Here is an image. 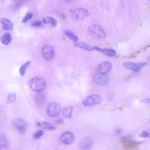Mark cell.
I'll use <instances>...</instances> for the list:
<instances>
[{
	"mask_svg": "<svg viewBox=\"0 0 150 150\" xmlns=\"http://www.w3.org/2000/svg\"><path fill=\"white\" fill-rule=\"evenodd\" d=\"M42 24L41 21H33L31 23V26L33 27H38L40 26Z\"/></svg>",
	"mask_w": 150,
	"mask_h": 150,
	"instance_id": "obj_28",
	"label": "cell"
},
{
	"mask_svg": "<svg viewBox=\"0 0 150 150\" xmlns=\"http://www.w3.org/2000/svg\"><path fill=\"white\" fill-rule=\"evenodd\" d=\"M93 141L90 137H86L83 138L80 141V147L82 150H88L92 146Z\"/></svg>",
	"mask_w": 150,
	"mask_h": 150,
	"instance_id": "obj_12",
	"label": "cell"
},
{
	"mask_svg": "<svg viewBox=\"0 0 150 150\" xmlns=\"http://www.w3.org/2000/svg\"><path fill=\"white\" fill-rule=\"evenodd\" d=\"M114 96V93L112 92H111L108 94L107 95V97L108 100H111L113 98Z\"/></svg>",
	"mask_w": 150,
	"mask_h": 150,
	"instance_id": "obj_29",
	"label": "cell"
},
{
	"mask_svg": "<svg viewBox=\"0 0 150 150\" xmlns=\"http://www.w3.org/2000/svg\"><path fill=\"white\" fill-rule=\"evenodd\" d=\"M35 104L39 107L42 106L45 104L46 98L45 96L41 92L38 93L34 97Z\"/></svg>",
	"mask_w": 150,
	"mask_h": 150,
	"instance_id": "obj_13",
	"label": "cell"
},
{
	"mask_svg": "<svg viewBox=\"0 0 150 150\" xmlns=\"http://www.w3.org/2000/svg\"><path fill=\"white\" fill-rule=\"evenodd\" d=\"M2 43L4 45L10 44L12 40V36L9 32H6L2 35L1 38Z\"/></svg>",
	"mask_w": 150,
	"mask_h": 150,
	"instance_id": "obj_17",
	"label": "cell"
},
{
	"mask_svg": "<svg viewBox=\"0 0 150 150\" xmlns=\"http://www.w3.org/2000/svg\"><path fill=\"white\" fill-rule=\"evenodd\" d=\"M74 44L76 47L82 48L88 51H91L97 50L96 47H92L88 44L83 42H74Z\"/></svg>",
	"mask_w": 150,
	"mask_h": 150,
	"instance_id": "obj_16",
	"label": "cell"
},
{
	"mask_svg": "<svg viewBox=\"0 0 150 150\" xmlns=\"http://www.w3.org/2000/svg\"><path fill=\"white\" fill-rule=\"evenodd\" d=\"M33 16V14L30 12L27 13L25 16L23 18L22 22L25 23L31 19Z\"/></svg>",
	"mask_w": 150,
	"mask_h": 150,
	"instance_id": "obj_26",
	"label": "cell"
},
{
	"mask_svg": "<svg viewBox=\"0 0 150 150\" xmlns=\"http://www.w3.org/2000/svg\"><path fill=\"white\" fill-rule=\"evenodd\" d=\"M41 126L44 129L50 130H54L56 129L55 126L47 122H43Z\"/></svg>",
	"mask_w": 150,
	"mask_h": 150,
	"instance_id": "obj_24",
	"label": "cell"
},
{
	"mask_svg": "<svg viewBox=\"0 0 150 150\" xmlns=\"http://www.w3.org/2000/svg\"><path fill=\"white\" fill-rule=\"evenodd\" d=\"M72 20L74 21H79L86 18L88 15V11L85 8H79L70 10Z\"/></svg>",
	"mask_w": 150,
	"mask_h": 150,
	"instance_id": "obj_3",
	"label": "cell"
},
{
	"mask_svg": "<svg viewBox=\"0 0 150 150\" xmlns=\"http://www.w3.org/2000/svg\"><path fill=\"white\" fill-rule=\"evenodd\" d=\"M149 136L148 133L146 131H143L140 136L143 137H146Z\"/></svg>",
	"mask_w": 150,
	"mask_h": 150,
	"instance_id": "obj_31",
	"label": "cell"
},
{
	"mask_svg": "<svg viewBox=\"0 0 150 150\" xmlns=\"http://www.w3.org/2000/svg\"><path fill=\"white\" fill-rule=\"evenodd\" d=\"M121 132V130L120 129H117L116 131V133L117 134H119Z\"/></svg>",
	"mask_w": 150,
	"mask_h": 150,
	"instance_id": "obj_33",
	"label": "cell"
},
{
	"mask_svg": "<svg viewBox=\"0 0 150 150\" xmlns=\"http://www.w3.org/2000/svg\"><path fill=\"white\" fill-rule=\"evenodd\" d=\"M27 84L32 90L37 93L41 92L45 90L46 87L45 80L40 76L30 79L28 81Z\"/></svg>",
	"mask_w": 150,
	"mask_h": 150,
	"instance_id": "obj_1",
	"label": "cell"
},
{
	"mask_svg": "<svg viewBox=\"0 0 150 150\" xmlns=\"http://www.w3.org/2000/svg\"><path fill=\"white\" fill-rule=\"evenodd\" d=\"M0 22L4 29L7 30H11L13 29V24L8 19L5 18H1L0 19Z\"/></svg>",
	"mask_w": 150,
	"mask_h": 150,
	"instance_id": "obj_14",
	"label": "cell"
},
{
	"mask_svg": "<svg viewBox=\"0 0 150 150\" xmlns=\"http://www.w3.org/2000/svg\"><path fill=\"white\" fill-rule=\"evenodd\" d=\"M66 35L71 40L74 42L77 41L78 38L77 35L72 31L69 30H65L64 32Z\"/></svg>",
	"mask_w": 150,
	"mask_h": 150,
	"instance_id": "obj_21",
	"label": "cell"
},
{
	"mask_svg": "<svg viewBox=\"0 0 150 150\" xmlns=\"http://www.w3.org/2000/svg\"><path fill=\"white\" fill-rule=\"evenodd\" d=\"M148 61L149 63L150 64V55L148 57Z\"/></svg>",
	"mask_w": 150,
	"mask_h": 150,
	"instance_id": "obj_35",
	"label": "cell"
},
{
	"mask_svg": "<svg viewBox=\"0 0 150 150\" xmlns=\"http://www.w3.org/2000/svg\"><path fill=\"white\" fill-rule=\"evenodd\" d=\"M99 51L102 52L107 56L110 57H114L116 54V51L114 49L110 48H99L97 49Z\"/></svg>",
	"mask_w": 150,
	"mask_h": 150,
	"instance_id": "obj_18",
	"label": "cell"
},
{
	"mask_svg": "<svg viewBox=\"0 0 150 150\" xmlns=\"http://www.w3.org/2000/svg\"><path fill=\"white\" fill-rule=\"evenodd\" d=\"M74 136L73 134L70 131H66L61 135L60 140L61 142L65 145H69L74 141Z\"/></svg>",
	"mask_w": 150,
	"mask_h": 150,
	"instance_id": "obj_10",
	"label": "cell"
},
{
	"mask_svg": "<svg viewBox=\"0 0 150 150\" xmlns=\"http://www.w3.org/2000/svg\"><path fill=\"white\" fill-rule=\"evenodd\" d=\"M73 109V107L70 105H68L64 107L62 111L63 115L67 118L71 119L72 117Z\"/></svg>",
	"mask_w": 150,
	"mask_h": 150,
	"instance_id": "obj_19",
	"label": "cell"
},
{
	"mask_svg": "<svg viewBox=\"0 0 150 150\" xmlns=\"http://www.w3.org/2000/svg\"><path fill=\"white\" fill-rule=\"evenodd\" d=\"M12 123L20 134H23L26 132L28 124L24 120L21 118L16 119L12 121Z\"/></svg>",
	"mask_w": 150,
	"mask_h": 150,
	"instance_id": "obj_6",
	"label": "cell"
},
{
	"mask_svg": "<svg viewBox=\"0 0 150 150\" xmlns=\"http://www.w3.org/2000/svg\"><path fill=\"white\" fill-rule=\"evenodd\" d=\"M147 64V63L146 62L135 63L125 62L123 63V65L126 69L135 72H138Z\"/></svg>",
	"mask_w": 150,
	"mask_h": 150,
	"instance_id": "obj_8",
	"label": "cell"
},
{
	"mask_svg": "<svg viewBox=\"0 0 150 150\" xmlns=\"http://www.w3.org/2000/svg\"><path fill=\"white\" fill-rule=\"evenodd\" d=\"M30 62L28 61L23 64L21 67L19 69V73L21 76H24L25 74L26 69L29 66Z\"/></svg>",
	"mask_w": 150,
	"mask_h": 150,
	"instance_id": "obj_22",
	"label": "cell"
},
{
	"mask_svg": "<svg viewBox=\"0 0 150 150\" xmlns=\"http://www.w3.org/2000/svg\"><path fill=\"white\" fill-rule=\"evenodd\" d=\"M44 132L41 130H38L33 134V137L35 139H39L43 134Z\"/></svg>",
	"mask_w": 150,
	"mask_h": 150,
	"instance_id": "obj_25",
	"label": "cell"
},
{
	"mask_svg": "<svg viewBox=\"0 0 150 150\" xmlns=\"http://www.w3.org/2000/svg\"><path fill=\"white\" fill-rule=\"evenodd\" d=\"M42 53L44 58L47 60H52L54 58L55 52L54 48L51 45H44L42 48Z\"/></svg>",
	"mask_w": 150,
	"mask_h": 150,
	"instance_id": "obj_7",
	"label": "cell"
},
{
	"mask_svg": "<svg viewBox=\"0 0 150 150\" xmlns=\"http://www.w3.org/2000/svg\"><path fill=\"white\" fill-rule=\"evenodd\" d=\"M37 126L39 127H40L42 126V125L41 124V123L40 122H37Z\"/></svg>",
	"mask_w": 150,
	"mask_h": 150,
	"instance_id": "obj_34",
	"label": "cell"
},
{
	"mask_svg": "<svg viewBox=\"0 0 150 150\" xmlns=\"http://www.w3.org/2000/svg\"><path fill=\"white\" fill-rule=\"evenodd\" d=\"M93 79L94 82L100 86L107 85L109 82V78L106 74H103L97 72L93 76Z\"/></svg>",
	"mask_w": 150,
	"mask_h": 150,
	"instance_id": "obj_9",
	"label": "cell"
},
{
	"mask_svg": "<svg viewBox=\"0 0 150 150\" xmlns=\"http://www.w3.org/2000/svg\"><path fill=\"white\" fill-rule=\"evenodd\" d=\"M57 24V22L56 19L53 17L51 23L50 24L51 26L54 27H55Z\"/></svg>",
	"mask_w": 150,
	"mask_h": 150,
	"instance_id": "obj_30",
	"label": "cell"
},
{
	"mask_svg": "<svg viewBox=\"0 0 150 150\" xmlns=\"http://www.w3.org/2000/svg\"><path fill=\"white\" fill-rule=\"evenodd\" d=\"M112 67V64L109 62H102L97 67V72L101 74H106L110 71Z\"/></svg>",
	"mask_w": 150,
	"mask_h": 150,
	"instance_id": "obj_11",
	"label": "cell"
},
{
	"mask_svg": "<svg viewBox=\"0 0 150 150\" xmlns=\"http://www.w3.org/2000/svg\"><path fill=\"white\" fill-rule=\"evenodd\" d=\"M88 33L93 39L97 40H103L105 35V33L103 28L100 25L97 24L90 26L88 29Z\"/></svg>",
	"mask_w": 150,
	"mask_h": 150,
	"instance_id": "obj_2",
	"label": "cell"
},
{
	"mask_svg": "<svg viewBox=\"0 0 150 150\" xmlns=\"http://www.w3.org/2000/svg\"><path fill=\"white\" fill-rule=\"evenodd\" d=\"M143 143L142 142H128L123 144V147L125 150H137V145Z\"/></svg>",
	"mask_w": 150,
	"mask_h": 150,
	"instance_id": "obj_15",
	"label": "cell"
},
{
	"mask_svg": "<svg viewBox=\"0 0 150 150\" xmlns=\"http://www.w3.org/2000/svg\"><path fill=\"white\" fill-rule=\"evenodd\" d=\"M142 103H147L150 102V99L149 98H146L143 100H142L141 101Z\"/></svg>",
	"mask_w": 150,
	"mask_h": 150,
	"instance_id": "obj_32",
	"label": "cell"
},
{
	"mask_svg": "<svg viewBox=\"0 0 150 150\" xmlns=\"http://www.w3.org/2000/svg\"><path fill=\"white\" fill-rule=\"evenodd\" d=\"M61 111V107L60 104L56 102L50 103L46 108L47 114L49 116L53 117L59 115Z\"/></svg>",
	"mask_w": 150,
	"mask_h": 150,
	"instance_id": "obj_5",
	"label": "cell"
},
{
	"mask_svg": "<svg viewBox=\"0 0 150 150\" xmlns=\"http://www.w3.org/2000/svg\"><path fill=\"white\" fill-rule=\"evenodd\" d=\"M102 98L99 95L93 94L85 98L82 101L84 105L89 106L100 103L101 101Z\"/></svg>",
	"mask_w": 150,
	"mask_h": 150,
	"instance_id": "obj_4",
	"label": "cell"
},
{
	"mask_svg": "<svg viewBox=\"0 0 150 150\" xmlns=\"http://www.w3.org/2000/svg\"><path fill=\"white\" fill-rule=\"evenodd\" d=\"M53 17L50 16H47L44 17L42 19L43 22L45 24L50 23L51 24Z\"/></svg>",
	"mask_w": 150,
	"mask_h": 150,
	"instance_id": "obj_27",
	"label": "cell"
},
{
	"mask_svg": "<svg viewBox=\"0 0 150 150\" xmlns=\"http://www.w3.org/2000/svg\"><path fill=\"white\" fill-rule=\"evenodd\" d=\"M16 95L14 93H11L9 94L7 98V103H14L16 100Z\"/></svg>",
	"mask_w": 150,
	"mask_h": 150,
	"instance_id": "obj_23",
	"label": "cell"
},
{
	"mask_svg": "<svg viewBox=\"0 0 150 150\" xmlns=\"http://www.w3.org/2000/svg\"><path fill=\"white\" fill-rule=\"evenodd\" d=\"M1 148L6 149L8 148L9 146L8 140L7 138L3 135L0 136Z\"/></svg>",
	"mask_w": 150,
	"mask_h": 150,
	"instance_id": "obj_20",
	"label": "cell"
}]
</instances>
